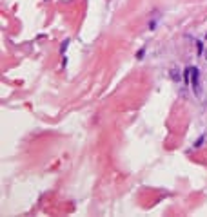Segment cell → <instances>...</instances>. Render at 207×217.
<instances>
[{
  "label": "cell",
  "instance_id": "obj_1",
  "mask_svg": "<svg viewBox=\"0 0 207 217\" xmlns=\"http://www.w3.org/2000/svg\"><path fill=\"white\" fill-rule=\"evenodd\" d=\"M198 78H200V72H198V69L196 67H191V82H193V89H194V92L198 94Z\"/></svg>",
  "mask_w": 207,
  "mask_h": 217
},
{
  "label": "cell",
  "instance_id": "obj_2",
  "mask_svg": "<svg viewBox=\"0 0 207 217\" xmlns=\"http://www.w3.org/2000/svg\"><path fill=\"white\" fill-rule=\"evenodd\" d=\"M184 78H185V82L189 83V80H191V67H189V69H185V71H184Z\"/></svg>",
  "mask_w": 207,
  "mask_h": 217
},
{
  "label": "cell",
  "instance_id": "obj_3",
  "mask_svg": "<svg viewBox=\"0 0 207 217\" xmlns=\"http://www.w3.org/2000/svg\"><path fill=\"white\" fill-rule=\"evenodd\" d=\"M67 45H69V40H66V42L62 43V49H60V51H62V53H66V49H67Z\"/></svg>",
  "mask_w": 207,
  "mask_h": 217
},
{
  "label": "cell",
  "instance_id": "obj_4",
  "mask_svg": "<svg viewBox=\"0 0 207 217\" xmlns=\"http://www.w3.org/2000/svg\"><path fill=\"white\" fill-rule=\"evenodd\" d=\"M144 51H145V49H140V51H138V54H136V58H142V56H144Z\"/></svg>",
  "mask_w": 207,
  "mask_h": 217
},
{
  "label": "cell",
  "instance_id": "obj_5",
  "mask_svg": "<svg viewBox=\"0 0 207 217\" xmlns=\"http://www.w3.org/2000/svg\"><path fill=\"white\" fill-rule=\"evenodd\" d=\"M205 58H207V49H205Z\"/></svg>",
  "mask_w": 207,
  "mask_h": 217
}]
</instances>
